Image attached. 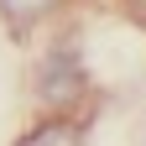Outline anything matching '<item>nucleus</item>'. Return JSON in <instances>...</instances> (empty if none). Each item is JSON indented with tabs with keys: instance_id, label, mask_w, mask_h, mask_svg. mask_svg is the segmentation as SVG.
<instances>
[{
	"instance_id": "nucleus-1",
	"label": "nucleus",
	"mask_w": 146,
	"mask_h": 146,
	"mask_svg": "<svg viewBox=\"0 0 146 146\" xmlns=\"http://www.w3.org/2000/svg\"><path fill=\"white\" fill-rule=\"evenodd\" d=\"M31 89H36V99L47 104V115H73V110L84 104V94H89V68H84L73 36H58V42L42 52Z\"/></svg>"
},
{
	"instance_id": "nucleus-2",
	"label": "nucleus",
	"mask_w": 146,
	"mask_h": 146,
	"mask_svg": "<svg viewBox=\"0 0 146 146\" xmlns=\"http://www.w3.org/2000/svg\"><path fill=\"white\" fill-rule=\"evenodd\" d=\"M16 146H84V120L78 115H42L36 125H26Z\"/></svg>"
},
{
	"instance_id": "nucleus-3",
	"label": "nucleus",
	"mask_w": 146,
	"mask_h": 146,
	"mask_svg": "<svg viewBox=\"0 0 146 146\" xmlns=\"http://www.w3.org/2000/svg\"><path fill=\"white\" fill-rule=\"evenodd\" d=\"M58 5L63 0H0V21H5L11 31H31V26H42Z\"/></svg>"
},
{
	"instance_id": "nucleus-4",
	"label": "nucleus",
	"mask_w": 146,
	"mask_h": 146,
	"mask_svg": "<svg viewBox=\"0 0 146 146\" xmlns=\"http://www.w3.org/2000/svg\"><path fill=\"white\" fill-rule=\"evenodd\" d=\"M141 146H146V136H141Z\"/></svg>"
}]
</instances>
